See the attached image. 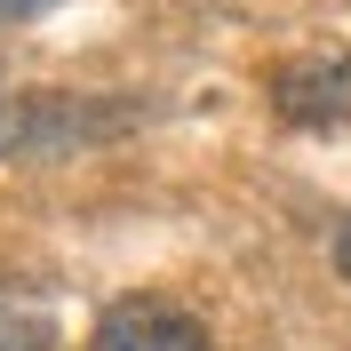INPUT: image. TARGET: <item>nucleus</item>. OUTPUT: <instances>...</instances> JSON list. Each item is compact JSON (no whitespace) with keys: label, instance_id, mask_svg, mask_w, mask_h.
I'll list each match as a JSON object with an SVG mask.
<instances>
[{"label":"nucleus","instance_id":"obj_5","mask_svg":"<svg viewBox=\"0 0 351 351\" xmlns=\"http://www.w3.org/2000/svg\"><path fill=\"white\" fill-rule=\"evenodd\" d=\"M335 271L351 280V223H343V240H335Z\"/></svg>","mask_w":351,"mask_h":351},{"label":"nucleus","instance_id":"obj_1","mask_svg":"<svg viewBox=\"0 0 351 351\" xmlns=\"http://www.w3.org/2000/svg\"><path fill=\"white\" fill-rule=\"evenodd\" d=\"M88 351H208L192 311L160 304V295H136V304H112L104 328L88 335Z\"/></svg>","mask_w":351,"mask_h":351},{"label":"nucleus","instance_id":"obj_4","mask_svg":"<svg viewBox=\"0 0 351 351\" xmlns=\"http://www.w3.org/2000/svg\"><path fill=\"white\" fill-rule=\"evenodd\" d=\"M40 8H56V0H0V24H24V16H40Z\"/></svg>","mask_w":351,"mask_h":351},{"label":"nucleus","instance_id":"obj_3","mask_svg":"<svg viewBox=\"0 0 351 351\" xmlns=\"http://www.w3.org/2000/svg\"><path fill=\"white\" fill-rule=\"evenodd\" d=\"M0 351H56L48 311H32V304H0Z\"/></svg>","mask_w":351,"mask_h":351},{"label":"nucleus","instance_id":"obj_2","mask_svg":"<svg viewBox=\"0 0 351 351\" xmlns=\"http://www.w3.org/2000/svg\"><path fill=\"white\" fill-rule=\"evenodd\" d=\"M271 88H280L287 120H335V112L351 104V72L335 64V56H328V64H280Z\"/></svg>","mask_w":351,"mask_h":351}]
</instances>
